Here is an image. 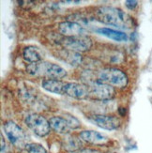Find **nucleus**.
<instances>
[{"mask_svg":"<svg viewBox=\"0 0 152 153\" xmlns=\"http://www.w3.org/2000/svg\"><path fill=\"white\" fill-rule=\"evenodd\" d=\"M0 138H1V140H0V141H1V151L3 152L6 144H5V142H4V138H3V135H2V134H1V136H0Z\"/></svg>","mask_w":152,"mask_h":153,"instance_id":"23","label":"nucleus"},{"mask_svg":"<svg viewBox=\"0 0 152 153\" xmlns=\"http://www.w3.org/2000/svg\"><path fill=\"white\" fill-rule=\"evenodd\" d=\"M95 16L105 25L123 29L133 27V18L123 10L114 7H100L95 11Z\"/></svg>","mask_w":152,"mask_h":153,"instance_id":"1","label":"nucleus"},{"mask_svg":"<svg viewBox=\"0 0 152 153\" xmlns=\"http://www.w3.org/2000/svg\"><path fill=\"white\" fill-rule=\"evenodd\" d=\"M90 120L96 124L98 127L104 130H116L119 127L120 121L115 116H105V115H93L90 117Z\"/></svg>","mask_w":152,"mask_h":153,"instance_id":"9","label":"nucleus"},{"mask_svg":"<svg viewBox=\"0 0 152 153\" xmlns=\"http://www.w3.org/2000/svg\"><path fill=\"white\" fill-rule=\"evenodd\" d=\"M73 153H102V152H100L97 149H82Z\"/></svg>","mask_w":152,"mask_h":153,"instance_id":"21","label":"nucleus"},{"mask_svg":"<svg viewBox=\"0 0 152 153\" xmlns=\"http://www.w3.org/2000/svg\"><path fill=\"white\" fill-rule=\"evenodd\" d=\"M25 149L28 153H47L46 149L42 147V145L36 144V143H30L27 144L25 147Z\"/></svg>","mask_w":152,"mask_h":153,"instance_id":"18","label":"nucleus"},{"mask_svg":"<svg viewBox=\"0 0 152 153\" xmlns=\"http://www.w3.org/2000/svg\"><path fill=\"white\" fill-rule=\"evenodd\" d=\"M97 32L99 34L102 36L107 37L111 39H114L116 42H127L128 41V35L125 32L118 31V30H114L107 27H101L98 28Z\"/></svg>","mask_w":152,"mask_h":153,"instance_id":"15","label":"nucleus"},{"mask_svg":"<svg viewBox=\"0 0 152 153\" xmlns=\"http://www.w3.org/2000/svg\"><path fill=\"white\" fill-rule=\"evenodd\" d=\"M66 118V120L68 121L69 123V126H70V130H75V129H78V128H80V126H81V123L80 121L78 120V119L76 117H74L73 116H70V115H66L64 117Z\"/></svg>","mask_w":152,"mask_h":153,"instance_id":"19","label":"nucleus"},{"mask_svg":"<svg viewBox=\"0 0 152 153\" xmlns=\"http://www.w3.org/2000/svg\"><path fill=\"white\" fill-rule=\"evenodd\" d=\"M88 97L97 101H108L113 99L116 94V90L113 86L104 84L99 80L91 83L88 85Z\"/></svg>","mask_w":152,"mask_h":153,"instance_id":"6","label":"nucleus"},{"mask_svg":"<svg viewBox=\"0 0 152 153\" xmlns=\"http://www.w3.org/2000/svg\"><path fill=\"white\" fill-rule=\"evenodd\" d=\"M118 113H119L120 117H125V115H126V109L123 107H120L118 109Z\"/></svg>","mask_w":152,"mask_h":153,"instance_id":"22","label":"nucleus"},{"mask_svg":"<svg viewBox=\"0 0 152 153\" xmlns=\"http://www.w3.org/2000/svg\"><path fill=\"white\" fill-rule=\"evenodd\" d=\"M4 130L5 134L8 136L10 142L15 146L16 148L23 149L26 147V141H27V136H26L24 130L18 126L15 122L9 120L4 123Z\"/></svg>","mask_w":152,"mask_h":153,"instance_id":"4","label":"nucleus"},{"mask_svg":"<svg viewBox=\"0 0 152 153\" xmlns=\"http://www.w3.org/2000/svg\"><path fill=\"white\" fill-rule=\"evenodd\" d=\"M58 30L60 34L64 37H82L87 36V31L83 26L76 22L65 21L61 22L58 25Z\"/></svg>","mask_w":152,"mask_h":153,"instance_id":"8","label":"nucleus"},{"mask_svg":"<svg viewBox=\"0 0 152 153\" xmlns=\"http://www.w3.org/2000/svg\"><path fill=\"white\" fill-rule=\"evenodd\" d=\"M23 57L25 61L31 63H39L42 61V56L41 52L34 46H27L23 51Z\"/></svg>","mask_w":152,"mask_h":153,"instance_id":"16","label":"nucleus"},{"mask_svg":"<svg viewBox=\"0 0 152 153\" xmlns=\"http://www.w3.org/2000/svg\"><path fill=\"white\" fill-rule=\"evenodd\" d=\"M83 141L95 146H105L109 143V139L102 134L95 131H83L80 132Z\"/></svg>","mask_w":152,"mask_h":153,"instance_id":"11","label":"nucleus"},{"mask_svg":"<svg viewBox=\"0 0 152 153\" xmlns=\"http://www.w3.org/2000/svg\"><path fill=\"white\" fill-rule=\"evenodd\" d=\"M89 88L88 85H85L79 83H65L64 95H68L75 99H84L88 97Z\"/></svg>","mask_w":152,"mask_h":153,"instance_id":"10","label":"nucleus"},{"mask_svg":"<svg viewBox=\"0 0 152 153\" xmlns=\"http://www.w3.org/2000/svg\"><path fill=\"white\" fill-rule=\"evenodd\" d=\"M24 122L26 126L38 136L43 137L50 132L51 127L49 121H47V119L42 115L29 114L25 117Z\"/></svg>","mask_w":152,"mask_h":153,"instance_id":"5","label":"nucleus"},{"mask_svg":"<svg viewBox=\"0 0 152 153\" xmlns=\"http://www.w3.org/2000/svg\"><path fill=\"white\" fill-rule=\"evenodd\" d=\"M58 55L65 62H67L70 66L80 65L83 60V57L80 55V53L68 50V49H63L62 51L58 53Z\"/></svg>","mask_w":152,"mask_h":153,"instance_id":"13","label":"nucleus"},{"mask_svg":"<svg viewBox=\"0 0 152 153\" xmlns=\"http://www.w3.org/2000/svg\"><path fill=\"white\" fill-rule=\"evenodd\" d=\"M99 81L115 88H125L129 83L127 74L121 70L116 68L103 69L99 74Z\"/></svg>","mask_w":152,"mask_h":153,"instance_id":"3","label":"nucleus"},{"mask_svg":"<svg viewBox=\"0 0 152 153\" xmlns=\"http://www.w3.org/2000/svg\"><path fill=\"white\" fill-rule=\"evenodd\" d=\"M80 146H81V141H79V139H77L73 136L68 137L67 140H66V143H65L66 149L69 151H71V152H75L79 149H81Z\"/></svg>","mask_w":152,"mask_h":153,"instance_id":"17","label":"nucleus"},{"mask_svg":"<svg viewBox=\"0 0 152 153\" xmlns=\"http://www.w3.org/2000/svg\"><path fill=\"white\" fill-rule=\"evenodd\" d=\"M42 88L46 91L55 93V94L64 95V86L65 82H62L61 80L56 79H44L42 82Z\"/></svg>","mask_w":152,"mask_h":153,"instance_id":"12","label":"nucleus"},{"mask_svg":"<svg viewBox=\"0 0 152 153\" xmlns=\"http://www.w3.org/2000/svg\"><path fill=\"white\" fill-rule=\"evenodd\" d=\"M49 124L51 129L58 134H67L70 131V128L68 121L65 117H53L49 119Z\"/></svg>","mask_w":152,"mask_h":153,"instance_id":"14","label":"nucleus"},{"mask_svg":"<svg viewBox=\"0 0 152 153\" xmlns=\"http://www.w3.org/2000/svg\"><path fill=\"white\" fill-rule=\"evenodd\" d=\"M137 5H138V2L134 1V0H127V1H125V6L130 10H134L137 7Z\"/></svg>","mask_w":152,"mask_h":153,"instance_id":"20","label":"nucleus"},{"mask_svg":"<svg viewBox=\"0 0 152 153\" xmlns=\"http://www.w3.org/2000/svg\"><path fill=\"white\" fill-rule=\"evenodd\" d=\"M60 43L64 46L65 49L71 50L74 52H85L91 49L92 41L87 36L82 37H70L67 38L64 37L60 39Z\"/></svg>","mask_w":152,"mask_h":153,"instance_id":"7","label":"nucleus"},{"mask_svg":"<svg viewBox=\"0 0 152 153\" xmlns=\"http://www.w3.org/2000/svg\"><path fill=\"white\" fill-rule=\"evenodd\" d=\"M27 74L33 76H42L45 79H56L61 80L67 75L65 69L57 64L50 62H39L31 63L26 67Z\"/></svg>","mask_w":152,"mask_h":153,"instance_id":"2","label":"nucleus"}]
</instances>
